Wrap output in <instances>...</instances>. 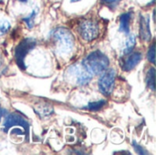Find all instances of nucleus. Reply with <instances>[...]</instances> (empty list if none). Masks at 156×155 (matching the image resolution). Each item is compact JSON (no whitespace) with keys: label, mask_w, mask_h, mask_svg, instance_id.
Instances as JSON below:
<instances>
[{"label":"nucleus","mask_w":156,"mask_h":155,"mask_svg":"<svg viewBox=\"0 0 156 155\" xmlns=\"http://www.w3.org/2000/svg\"><path fill=\"white\" fill-rule=\"evenodd\" d=\"M109 64L110 61L108 57L99 50L90 53L82 60V67L92 75L103 72L108 69Z\"/></svg>","instance_id":"obj_1"},{"label":"nucleus","mask_w":156,"mask_h":155,"mask_svg":"<svg viewBox=\"0 0 156 155\" xmlns=\"http://www.w3.org/2000/svg\"><path fill=\"white\" fill-rule=\"evenodd\" d=\"M52 37L58 43V49L60 53L68 54L72 50L74 47V37L69 29L58 26L53 30Z\"/></svg>","instance_id":"obj_2"},{"label":"nucleus","mask_w":156,"mask_h":155,"mask_svg":"<svg viewBox=\"0 0 156 155\" xmlns=\"http://www.w3.org/2000/svg\"><path fill=\"white\" fill-rule=\"evenodd\" d=\"M37 44V41L34 38L27 37L23 39L16 48L15 50V58L16 65L19 67L20 69L25 70L26 69V65H25V58L26 56L31 51Z\"/></svg>","instance_id":"obj_3"},{"label":"nucleus","mask_w":156,"mask_h":155,"mask_svg":"<svg viewBox=\"0 0 156 155\" xmlns=\"http://www.w3.org/2000/svg\"><path fill=\"white\" fill-rule=\"evenodd\" d=\"M4 132H7L12 127H21L24 130V134L27 138L29 136V123L28 122L18 113L8 114L4 121Z\"/></svg>","instance_id":"obj_4"},{"label":"nucleus","mask_w":156,"mask_h":155,"mask_svg":"<svg viewBox=\"0 0 156 155\" xmlns=\"http://www.w3.org/2000/svg\"><path fill=\"white\" fill-rule=\"evenodd\" d=\"M115 77H116V72L112 69H106L103 71L98 82L99 89L103 95L110 96L112 93L115 84Z\"/></svg>","instance_id":"obj_5"},{"label":"nucleus","mask_w":156,"mask_h":155,"mask_svg":"<svg viewBox=\"0 0 156 155\" xmlns=\"http://www.w3.org/2000/svg\"><path fill=\"white\" fill-rule=\"evenodd\" d=\"M79 33L83 39L92 41L99 36V26L93 20L85 19L79 26Z\"/></svg>","instance_id":"obj_6"},{"label":"nucleus","mask_w":156,"mask_h":155,"mask_svg":"<svg viewBox=\"0 0 156 155\" xmlns=\"http://www.w3.org/2000/svg\"><path fill=\"white\" fill-rule=\"evenodd\" d=\"M140 37L144 41H150L152 37L150 29V18L148 16L140 15Z\"/></svg>","instance_id":"obj_7"},{"label":"nucleus","mask_w":156,"mask_h":155,"mask_svg":"<svg viewBox=\"0 0 156 155\" xmlns=\"http://www.w3.org/2000/svg\"><path fill=\"white\" fill-rule=\"evenodd\" d=\"M142 54L139 52H134L133 54H131L129 57H127V58L123 61L122 63V69L124 71H131L132 69H133L142 60Z\"/></svg>","instance_id":"obj_8"},{"label":"nucleus","mask_w":156,"mask_h":155,"mask_svg":"<svg viewBox=\"0 0 156 155\" xmlns=\"http://www.w3.org/2000/svg\"><path fill=\"white\" fill-rule=\"evenodd\" d=\"M132 16H133L132 12H126L120 16L119 30L126 35H129L130 33V23H131Z\"/></svg>","instance_id":"obj_9"},{"label":"nucleus","mask_w":156,"mask_h":155,"mask_svg":"<svg viewBox=\"0 0 156 155\" xmlns=\"http://www.w3.org/2000/svg\"><path fill=\"white\" fill-rule=\"evenodd\" d=\"M35 112L40 116V117H48L50 115L53 114L54 110L51 106L48 105V104H40L37 107H35Z\"/></svg>","instance_id":"obj_10"},{"label":"nucleus","mask_w":156,"mask_h":155,"mask_svg":"<svg viewBox=\"0 0 156 155\" xmlns=\"http://www.w3.org/2000/svg\"><path fill=\"white\" fill-rule=\"evenodd\" d=\"M83 68V67H82ZM92 74H90L88 70H86L84 68L82 69H80V71H78V79H77V82L80 85H86L88 84L91 79H92Z\"/></svg>","instance_id":"obj_11"},{"label":"nucleus","mask_w":156,"mask_h":155,"mask_svg":"<svg viewBox=\"0 0 156 155\" xmlns=\"http://www.w3.org/2000/svg\"><path fill=\"white\" fill-rule=\"evenodd\" d=\"M135 44H136V37L135 35L133 34H131L129 35L127 40H126V43H125V46L123 48V54L127 55V54H130L133 48L135 47Z\"/></svg>","instance_id":"obj_12"},{"label":"nucleus","mask_w":156,"mask_h":155,"mask_svg":"<svg viewBox=\"0 0 156 155\" xmlns=\"http://www.w3.org/2000/svg\"><path fill=\"white\" fill-rule=\"evenodd\" d=\"M146 83L147 86L154 91L155 90V69L151 68L147 73V78H146Z\"/></svg>","instance_id":"obj_13"},{"label":"nucleus","mask_w":156,"mask_h":155,"mask_svg":"<svg viewBox=\"0 0 156 155\" xmlns=\"http://www.w3.org/2000/svg\"><path fill=\"white\" fill-rule=\"evenodd\" d=\"M37 13V10H33L27 16L23 18V21L27 24L28 28H33L34 24H35V18H36Z\"/></svg>","instance_id":"obj_14"},{"label":"nucleus","mask_w":156,"mask_h":155,"mask_svg":"<svg viewBox=\"0 0 156 155\" xmlns=\"http://www.w3.org/2000/svg\"><path fill=\"white\" fill-rule=\"evenodd\" d=\"M105 104H106V100H99V101H94V102L89 103L88 109H89L90 111H98V110L101 109Z\"/></svg>","instance_id":"obj_15"},{"label":"nucleus","mask_w":156,"mask_h":155,"mask_svg":"<svg viewBox=\"0 0 156 155\" xmlns=\"http://www.w3.org/2000/svg\"><path fill=\"white\" fill-rule=\"evenodd\" d=\"M147 58L152 64L155 63V43L154 42L150 47V48L147 52Z\"/></svg>","instance_id":"obj_16"},{"label":"nucleus","mask_w":156,"mask_h":155,"mask_svg":"<svg viewBox=\"0 0 156 155\" xmlns=\"http://www.w3.org/2000/svg\"><path fill=\"white\" fill-rule=\"evenodd\" d=\"M10 24L7 21H2L0 22V36L5 35V33L8 32V30L10 29Z\"/></svg>","instance_id":"obj_17"},{"label":"nucleus","mask_w":156,"mask_h":155,"mask_svg":"<svg viewBox=\"0 0 156 155\" xmlns=\"http://www.w3.org/2000/svg\"><path fill=\"white\" fill-rule=\"evenodd\" d=\"M133 147L134 148V151H136V153H139V154H148V152H146L145 149H144L141 145H139V144H138L136 142H134V141L133 142Z\"/></svg>","instance_id":"obj_18"},{"label":"nucleus","mask_w":156,"mask_h":155,"mask_svg":"<svg viewBox=\"0 0 156 155\" xmlns=\"http://www.w3.org/2000/svg\"><path fill=\"white\" fill-rule=\"evenodd\" d=\"M104 4L108 5H117L121 0H101Z\"/></svg>","instance_id":"obj_19"},{"label":"nucleus","mask_w":156,"mask_h":155,"mask_svg":"<svg viewBox=\"0 0 156 155\" xmlns=\"http://www.w3.org/2000/svg\"><path fill=\"white\" fill-rule=\"evenodd\" d=\"M5 114H6V111H5L4 108H2L1 105H0V121H1V119H2Z\"/></svg>","instance_id":"obj_20"},{"label":"nucleus","mask_w":156,"mask_h":155,"mask_svg":"<svg viewBox=\"0 0 156 155\" xmlns=\"http://www.w3.org/2000/svg\"><path fill=\"white\" fill-rule=\"evenodd\" d=\"M18 1H19V2H22V3H27L28 0H18Z\"/></svg>","instance_id":"obj_21"}]
</instances>
